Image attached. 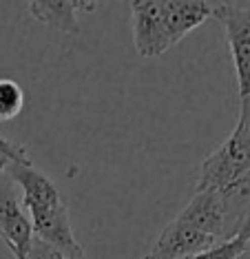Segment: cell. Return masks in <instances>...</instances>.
Returning <instances> with one entry per match:
<instances>
[{
    "label": "cell",
    "mask_w": 250,
    "mask_h": 259,
    "mask_svg": "<svg viewBox=\"0 0 250 259\" xmlns=\"http://www.w3.org/2000/svg\"><path fill=\"white\" fill-rule=\"evenodd\" d=\"M250 170V126L237 120L228 140L201 162L197 191H222Z\"/></svg>",
    "instance_id": "cell-1"
},
{
    "label": "cell",
    "mask_w": 250,
    "mask_h": 259,
    "mask_svg": "<svg viewBox=\"0 0 250 259\" xmlns=\"http://www.w3.org/2000/svg\"><path fill=\"white\" fill-rule=\"evenodd\" d=\"M213 18L222 22L226 31L237 71L239 98H246L250 91V9L230 3H215Z\"/></svg>",
    "instance_id": "cell-2"
},
{
    "label": "cell",
    "mask_w": 250,
    "mask_h": 259,
    "mask_svg": "<svg viewBox=\"0 0 250 259\" xmlns=\"http://www.w3.org/2000/svg\"><path fill=\"white\" fill-rule=\"evenodd\" d=\"M133 42L142 58H157L171 47L169 29L164 22V9L159 0H133Z\"/></svg>",
    "instance_id": "cell-3"
},
{
    "label": "cell",
    "mask_w": 250,
    "mask_h": 259,
    "mask_svg": "<svg viewBox=\"0 0 250 259\" xmlns=\"http://www.w3.org/2000/svg\"><path fill=\"white\" fill-rule=\"evenodd\" d=\"M29 217H31L33 235L38 239H43L45 244L53 246V248H58L73 259H87L85 250H82V246L78 244V239L73 235L71 213L64 202L43 206V208H31Z\"/></svg>",
    "instance_id": "cell-4"
},
{
    "label": "cell",
    "mask_w": 250,
    "mask_h": 259,
    "mask_svg": "<svg viewBox=\"0 0 250 259\" xmlns=\"http://www.w3.org/2000/svg\"><path fill=\"white\" fill-rule=\"evenodd\" d=\"M219 241L211 235H204L186 224L173 220L162 231L155 246L151 248V255L155 259H184L190 255H199L211 248H215Z\"/></svg>",
    "instance_id": "cell-5"
},
{
    "label": "cell",
    "mask_w": 250,
    "mask_h": 259,
    "mask_svg": "<svg viewBox=\"0 0 250 259\" xmlns=\"http://www.w3.org/2000/svg\"><path fill=\"white\" fill-rule=\"evenodd\" d=\"M175 220L224 241V206L217 191H197Z\"/></svg>",
    "instance_id": "cell-6"
},
{
    "label": "cell",
    "mask_w": 250,
    "mask_h": 259,
    "mask_svg": "<svg viewBox=\"0 0 250 259\" xmlns=\"http://www.w3.org/2000/svg\"><path fill=\"white\" fill-rule=\"evenodd\" d=\"M100 3H89V0H31L29 3V14L33 20L43 25L58 29L62 33H78V14L80 11H95Z\"/></svg>",
    "instance_id": "cell-7"
},
{
    "label": "cell",
    "mask_w": 250,
    "mask_h": 259,
    "mask_svg": "<svg viewBox=\"0 0 250 259\" xmlns=\"http://www.w3.org/2000/svg\"><path fill=\"white\" fill-rule=\"evenodd\" d=\"M162 9L171 45H175L184 36H188L193 29H197L208 18H213L215 3H206V0H166V3H162Z\"/></svg>",
    "instance_id": "cell-8"
},
{
    "label": "cell",
    "mask_w": 250,
    "mask_h": 259,
    "mask_svg": "<svg viewBox=\"0 0 250 259\" xmlns=\"http://www.w3.org/2000/svg\"><path fill=\"white\" fill-rule=\"evenodd\" d=\"M0 237L9 246L14 255L27 257L33 241V226L31 220L25 217L18 199L11 193H0Z\"/></svg>",
    "instance_id": "cell-9"
},
{
    "label": "cell",
    "mask_w": 250,
    "mask_h": 259,
    "mask_svg": "<svg viewBox=\"0 0 250 259\" xmlns=\"http://www.w3.org/2000/svg\"><path fill=\"white\" fill-rule=\"evenodd\" d=\"M7 170L22 188V206H25L27 210L43 208V206H53V204L62 202L60 191L56 188V184H53L45 173L35 170L33 166L11 164Z\"/></svg>",
    "instance_id": "cell-10"
},
{
    "label": "cell",
    "mask_w": 250,
    "mask_h": 259,
    "mask_svg": "<svg viewBox=\"0 0 250 259\" xmlns=\"http://www.w3.org/2000/svg\"><path fill=\"white\" fill-rule=\"evenodd\" d=\"M217 193L224 206V241H228L235 239L243 217L250 210V170Z\"/></svg>",
    "instance_id": "cell-11"
},
{
    "label": "cell",
    "mask_w": 250,
    "mask_h": 259,
    "mask_svg": "<svg viewBox=\"0 0 250 259\" xmlns=\"http://www.w3.org/2000/svg\"><path fill=\"white\" fill-rule=\"evenodd\" d=\"M25 107V91L14 80H0V122L14 120Z\"/></svg>",
    "instance_id": "cell-12"
},
{
    "label": "cell",
    "mask_w": 250,
    "mask_h": 259,
    "mask_svg": "<svg viewBox=\"0 0 250 259\" xmlns=\"http://www.w3.org/2000/svg\"><path fill=\"white\" fill-rule=\"evenodd\" d=\"M246 250H248V244H243L241 239H228V241H219L215 248H211L206 252L190 255L184 259H239Z\"/></svg>",
    "instance_id": "cell-13"
},
{
    "label": "cell",
    "mask_w": 250,
    "mask_h": 259,
    "mask_svg": "<svg viewBox=\"0 0 250 259\" xmlns=\"http://www.w3.org/2000/svg\"><path fill=\"white\" fill-rule=\"evenodd\" d=\"M14 257L16 259H73V257H69V255H64V252H60L58 248H53V246L45 244V241L38 239V237H33L31 248H29L27 257H20V255H14Z\"/></svg>",
    "instance_id": "cell-14"
},
{
    "label": "cell",
    "mask_w": 250,
    "mask_h": 259,
    "mask_svg": "<svg viewBox=\"0 0 250 259\" xmlns=\"http://www.w3.org/2000/svg\"><path fill=\"white\" fill-rule=\"evenodd\" d=\"M0 153H3L5 157H9L11 164H20V166H31V160H29L25 146H18V144H14V142H9V140H7V138H3V135H0Z\"/></svg>",
    "instance_id": "cell-15"
},
{
    "label": "cell",
    "mask_w": 250,
    "mask_h": 259,
    "mask_svg": "<svg viewBox=\"0 0 250 259\" xmlns=\"http://www.w3.org/2000/svg\"><path fill=\"white\" fill-rule=\"evenodd\" d=\"M235 239H241L243 244H250V210H248V215L243 217V222H241L239 231H237V235H235Z\"/></svg>",
    "instance_id": "cell-16"
},
{
    "label": "cell",
    "mask_w": 250,
    "mask_h": 259,
    "mask_svg": "<svg viewBox=\"0 0 250 259\" xmlns=\"http://www.w3.org/2000/svg\"><path fill=\"white\" fill-rule=\"evenodd\" d=\"M9 166H11V160H9V157H5L3 153H0V173H3V170H7Z\"/></svg>",
    "instance_id": "cell-17"
},
{
    "label": "cell",
    "mask_w": 250,
    "mask_h": 259,
    "mask_svg": "<svg viewBox=\"0 0 250 259\" xmlns=\"http://www.w3.org/2000/svg\"><path fill=\"white\" fill-rule=\"evenodd\" d=\"M142 259H155V257H153V255H151V252H148V255H144V257H142Z\"/></svg>",
    "instance_id": "cell-18"
},
{
    "label": "cell",
    "mask_w": 250,
    "mask_h": 259,
    "mask_svg": "<svg viewBox=\"0 0 250 259\" xmlns=\"http://www.w3.org/2000/svg\"><path fill=\"white\" fill-rule=\"evenodd\" d=\"M248 126H250V122H248Z\"/></svg>",
    "instance_id": "cell-19"
}]
</instances>
